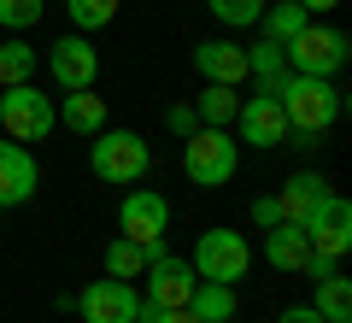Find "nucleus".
Masks as SVG:
<instances>
[{
    "label": "nucleus",
    "instance_id": "obj_15",
    "mask_svg": "<svg viewBox=\"0 0 352 323\" xmlns=\"http://www.w3.org/2000/svg\"><path fill=\"white\" fill-rule=\"evenodd\" d=\"M305 253H311V241H305V229H300V224H270V229H264V264H270V271L300 276Z\"/></svg>",
    "mask_w": 352,
    "mask_h": 323
},
{
    "label": "nucleus",
    "instance_id": "obj_1",
    "mask_svg": "<svg viewBox=\"0 0 352 323\" xmlns=\"http://www.w3.org/2000/svg\"><path fill=\"white\" fill-rule=\"evenodd\" d=\"M282 100V118H288V136H323V129L340 124V112H346V94L335 88V76H300L288 71V83L276 88Z\"/></svg>",
    "mask_w": 352,
    "mask_h": 323
},
{
    "label": "nucleus",
    "instance_id": "obj_11",
    "mask_svg": "<svg viewBox=\"0 0 352 323\" xmlns=\"http://www.w3.org/2000/svg\"><path fill=\"white\" fill-rule=\"evenodd\" d=\"M118 229L129 241H164V229H170V200L159 188H129L124 206H118Z\"/></svg>",
    "mask_w": 352,
    "mask_h": 323
},
{
    "label": "nucleus",
    "instance_id": "obj_20",
    "mask_svg": "<svg viewBox=\"0 0 352 323\" xmlns=\"http://www.w3.org/2000/svg\"><path fill=\"white\" fill-rule=\"evenodd\" d=\"M258 24H264V41H276V48H288V41L300 36L305 24H311V12H305L300 0H276V6H264V12H258Z\"/></svg>",
    "mask_w": 352,
    "mask_h": 323
},
{
    "label": "nucleus",
    "instance_id": "obj_28",
    "mask_svg": "<svg viewBox=\"0 0 352 323\" xmlns=\"http://www.w3.org/2000/svg\"><path fill=\"white\" fill-rule=\"evenodd\" d=\"M164 124H170V136H182V141H188V136H194V129H200V112H194L188 100H176L170 112H164Z\"/></svg>",
    "mask_w": 352,
    "mask_h": 323
},
{
    "label": "nucleus",
    "instance_id": "obj_2",
    "mask_svg": "<svg viewBox=\"0 0 352 323\" xmlns=\"http://www.w3.org/2000/svg\"><path fill=\"white\" fill-rule=\"evenodd\" d=\"M88 171L100 176V183H112V188H135L141 176L153 171V147H147V136L106 124L100 136H88Z\"/></svg>",
    "mask_w": 352,
    "mask_h": 323
},
{
    "label": "nucleus",
    "instance_id": "obj_31",
    "mask_svg": "<svg viewBox=\"0 0 352 323\" xmlns=\"http://www.w3.org/2000/svg\"><path fill=\"white\" fill-rule=\"evenodd\" d=\"M252 224H258V229L282 224V206H276V194H258V200H252Z\"/></svg>",
    "mask_w": 352,
    "mask_h": 323
},
{
    "label": "nucleus",
    "instance_id": "obj_19",
    "mask_svg": "<svg viewBox=\"0 0 352 323\" xmlns=\"http://www.w3.org/2000/svg\"><path fill=\"white\" fill-rule=\"evenodd\" d=\"M59 124L76 129V136H100L106 129V100L94 94V88H76V94L59 100Z\"/></svg>",
    "mask_w": 352,
    "mask_h": 323
},
{
    "label": "nucleus",
    "instance_id": "obj_18",
    "mask_svg": "<svg viewBox=\"0 0 352 323\" xmlns=\"http://www.w3.org/2000/svg\"><path fill=\"white\" fill-rule=\"evenodd\" d=\"M247 83H252V94H276V88L288 83V53H282L276 41L247 48Z\"/></svg>",
    "mask_w": 352,
    "mask_h": 323
},
{
    "label": "nucleus",
    "instance_id": "obj_13",
    "mask_svg": "<svg viewBox=\"0 0 352 323\" xmlns=\"http://www.w3.org/2000/svg\"><path fill=\"white\" fill-rule=\"evenodd\" d=\"M41 188V171H36V153L18 147V141H0V211L12 206H30Z\"/></svg>",
    "mask_w": 352,
    "mask_h": 323
},
{
    "label": "nucleus",
    "instance_id": "obj_25",
    "mask_svg": "<svg viewBox=\"0 0 352 323\" xmlns=\"http://www.w3.org/2000/svg\"><path fill=\"white\" fill-rule=\"evenodd\" d=\"M264 6H270V0H206V12H212L223 30H252Z\"/></svg>",
    "mask_w": 352,
    "mask_h": 323
},
{
    "label": "nucleus",
    "instance_id": "obj_7",
    "mask_svg": "<svg viewBox=\"0 0 352 323\" xmlns=\"http://www.w3.org/2000/svg\"><path fill=\"white\" fill-rule=\"evenodd\" d=\"M194 264L188 259H176V253H159V259L141 271V306H164V311H176V306H188V294H194Z\"/></svg>",
    "mask_w": 352,
    "mask_h": 323
},
{
    "label": "nucleus",
    "instance_id": "obj_8",
    "mask_svg": "<svg viewBox=\"0 0 352 323\" xmlns=\"http://www.w3.org/2000/svg\"><path fill=\"white\" fill-rule=\"evenodd\" d=\"M300 229H305V241H311L317 253H335L340 259V253L352 247V200L346 194H323L311 211H305Z\"/></svg>",
    "mask_w": 352,
    "mask_h": 323
},
{
    "label": "nucleus",
    "instance_id": "obj_33",
    "mask_svg": "<svg viewBox=\"0 0 352 323\" xmlns=\"http://www.w3.org/2000/svg\"><path fill=\"white\" fill-rule=\"evenodd\" d=\"M300 6H305V12H311V18H323V12H335L340 0H300Z\"/></svg>",
    "mask_w": 352,
    "mask_h": 323
},
{
    "label": "nucleus",
    "instance_id": "obj_27",
    "mask_svg": "<svg viewBox=\"0 0 352 323\" xmlns=\"http://www.w3.org/2000/svg\"><path fill=\"white\" fill-rule=\"evenodd\" d=\"M41 12H47V0H0V30L24 36V30L41 24Z\"/></svg>",
    "mask_w": 352,
    "mask_h": 323
},
{
    "label": "nucleus",
    "instance_id": "obj_14",
    "mask_svg": "<svg viewBox=\"0 0 352 323\" xmlns=\"http://www.w3.org/2000/svg\"><path fill=\"white\" fill-rule=\"evenodd\" d=\"M194 71L206 83H223V88H241L247 83V48L229 36H212V41H194Z\"/></svg>",
    "mask_w": 352,
    "mask_h": 323
},
{
    "label": "nucleus",
    "instance_id": "obj_29",
    "mask_svg": "<svg viewBox=\"0 0 352 323\" xmlns=\"http://www.w3.org/2000/svg\"><path fill=\"white\" fill-rule=\"evenodd\" d=\"M340 271V259H335V253H305V264H300V276H311V282H323V276H335Z\"/></svg>",
    "mask_w": 352,
    "mask_h": 323
},
{
    "label": "nucleus",
    "instance_id": "obj_17",
    "mask_svg": "<svg viewBox=\"0 0 352 323\" xmlns=\"http://www.w3.org/2000/svg\"><path fill=\"white\" fill-rule=\"evenodd\" d=\"M159 253H170L164 241H129L118 236L112 247H106V276H118V282H141V271H147Z\"/></svg>",
    "mask_w": 352,
    "mask_h": 323
},
{
    "label": "nucleus",
    "instance_id": "obj_22",
    "mask_svg": "<svg viewBox=\"0 0 352 323\" xmlns=\"http://www.w3.org/2000/svg\"><path fill=\"white\" fill-rule=\"evenodd\" d=\"M311 311L323 323H352V282L346 276H323V282H317V300H311Z\"/></svg>",
    "mask_w": 352,
    "mask_h": 323
},
{
    "label": "nucleus",
    "instance_id": "obj_6",
    "mask_svg": "<svg viewBox=\"0 0 352 323\" xmlns=\"http://www.w3.org/2000/svg\"><path fill=\"white\" fill-rule=\"evenodd\" d=\"M194 276L200 282H229L235 288L241 276L252 271V241L241 236V229H229V224H217V229H206L200 241H194Z\"/></svg>",
    "mask_w": 352,
    "mask_h": 323
},
{
    "label": "nucleus",
    "instance_id": "obj_12",
    "mask_svg": "<svg viewBox=\"0 0 352 323\" xmlns=\"http://www.w3.org/2000/svg\"><path fill=\"white\" fill-rule=\"evenodd\" d=\"M47 71H53V83H59L65 94H76V88H94V76H100V53L88 48V36H59L47 48Z\"/></svg>",
    "mask_w": 352,
    "mask_h": 323
},
{
    "label": "nucleus",
    "instance_id": "obj_10",
    "mask_svg": "<svg viewBox=\"0 0 352 323\" xmlns=\"http://www.w3.org/2000/svg\"><path fill=\"white\" fill-rule=\"evenodd\" d=\"M82 317L88 323H135L141 317V288L135 282H118V276H100V282L82 288Z\"/></svg>",
    "mask_w": 352,
    "mask_h": 323
},
{
    "label": "nucleus",
    "instance_id": "obj_30",
    "mask_svg": "<svg viewBox=\"0 0 352 323\" xmlns=\"http://www.w3.org/2000/svg\"><path fill=\"white\" fill-rule=\"evenodd\" d=\"M135 323H200V317H194L188 306H176V311H164V306H141Z\"/></svg>",
    "mask_w": 352,
    "mask_h": 323
},
{
    "label": "nucleus",
    "instance_id": "obj_9",
    "mask_svg": "<svg viewBox=\"0 0 352 323\" xmlns=\"http://www.w3.org/2000/svg\"><path fill=\"white\" fill-rule=\"evenodd\" d=\"M229 129H241V141H247V147H264V153L288 147V118H282V100L276 94H247Z\"/></svg>",
    "mask_w": 352,
    "mask_h": 323
},
{
    "label": "nucleus",
    "instance_id": "obj_24",
    "mask_svg": "<svg viewBox=\"0 0 352 323\" xmlns=\"http://www.w3.org/2000/svg\"><path fill=\"white\" fill-rule=\"evenodd\" d=\"M12 83H36V48L24 36L0 41V88H12Z\"/></svg>",
    "mask_w": 352,
    "mask_h": 323
},
{
    "label": "nucleus",
    "instance_id": "obj_16",
    "mask_svg": "<svg viewBox=\"0 0 352 323\" xmlns=\"http://www.w3.org/2000/svg\"><path fill=\"white\" fill-rule=\"evenodd\" d=\"M329 194V176L323 171H294L288 183L276 188V206H282V224H305V211Z\"/></svg>",
    "mask_w": 352,
    "mask_h": 323
},
{
    "label": "nucleus",
    "instance_id": "obj_3",
    "mask_svg": "<svg viewBox=\"0 0 352 323\" xmlns=\"http://www.w3.org/2000/svg\"><path fill=\"white\" fill-rule=\"evenodd\" d=\"M0 129H6V141H18V147L47 141L53 129H59V106H53V94H41L36 83H12V88H0Z\"/></svg>",
    "mask_w": 352,
    "mask_h": 323
},
{
    "label": "nucleus",
    "instance_id": "obj_32",
    "mask_svg": "<svg viewBox=\"0 0 352 323\" xmlns=\"http://www.w3.org/2000/svg\"><path fill=\"white\" fill-rule=\"evenodd\" d=\"M276 323H323V317H317V311L311 306H288V311H282V317Z\"/></svg>",
    "mask_w": 352,
    "mask_h": 323
},
{
    "label": "nucleus",
    "instance_id": "obj_26",
    "mask_svg": "<svg viewBox=\"0 0 352 323\" xmlns=\"http://www.w3.org/2000/svg\"><path fill=\"white\" fill-rule=\"evenodd\" d=\"M65 12H71L76 36H88V30H106L118 18V0H65Z\"/></svg>",
    "mask_w": 352,
    "mask_h": 323
},
{
    "label": "nucleus",
    "instance_id": "obj_4",
    "mask_svg": "<svg viewBox=\"0 0 352 323\" xmlns=\"http://www.w3.org/2000/svg\"><path fill=\"white\" fill-rule=\"evenodd\" d=\"M182 171H188V183L194 188H223V183H235V171H241V141L229 136V129H194L188 141H182Z\"/></svg>",
    "mask_w": 352,
    "mask_h": 323
},
{
    "label": "nucleus",
    "instance_id": "obj_21",
    "mask_svg": "<svg viewBox=\"0 0 352 323\" xmlns=\"http://www.w3.org/2000/svg\"><path fill=\"white\" fill-rule=\"evenodd\" d=\"M188 311L200 323H229V317H235V288H229V282H194Z\"/></svg>",
    "mask_w": 352,
    "mask_h": 323
},
{
    "label": "nucleus",
    "instance_id": "obj_23",
    "mask_svg": "<svg viewBox=\"0 0 352 323\" xmlns=\"http://www.w3.org/2000/svg\"><path fill=\"white\" fill-rule=\"evenodd\" d=\"M194 112H200L206 129H229V124H235V112H241V94H235V88H223V83H206V94L194 100Z\"/></svg>",
    "mask_w": 352,
    "mask_h": 323
},
{
    "label": "nucleus",
    "instance_id": "obj_5",
    "mask_svg": "<svg viewBox=\"0 0 352 323\" xmlns=\"http://www.w3.org/2000/svg\"><path fill=\"white\" fill-rule=\"evenodd\" d=\"M282 53H288V71H300V76H340V71H346V59H352V36L311 18V24H305Z\"/></svg>",
    "mask_w": 352,
    "mask_h": 323
}]
</instances>
